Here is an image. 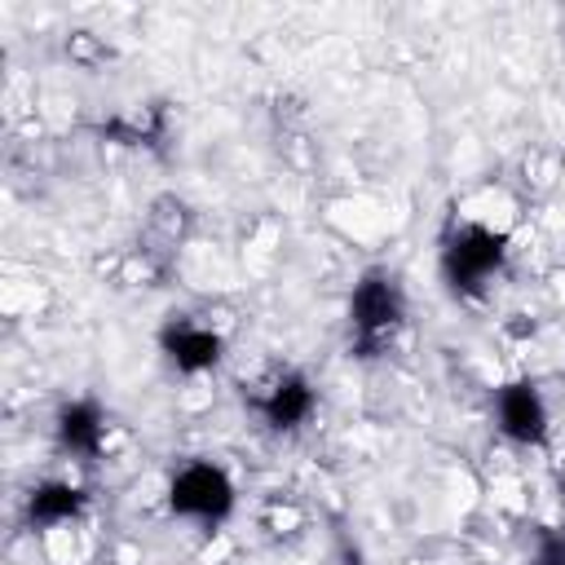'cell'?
Returning <instances> with one entry per match:
<instances>
[{
    "mask_svg": "<svg viewBox=\"0 0 565 565\" xmlns=\"http://www.w3.org/2000/svg\"><path fill=\"white\" fill-rule=\"evenodd\" d=\"M406 318V291L388 269H366L349 296V344L358 358H375L388 349L393 331Z\"/></svg>",
    "mask_w": 565,
    "mask_h": 565,
    "instance_id": "6da1fadb",
    "label": "cell"
},
{
    "mask_svg": "<svg viewBox=\"0 0 565 565\" xmlns=\"http://www.w3.org/2000/svg\"><path fill=\"white\" fill-rule=\"evenodd\" d=\"M508 238L494 234L490 225H455L441 243V278L450 282L455 296H477L503 265Z\"/></svg>",
    "mask_w": 565,
    "mask_h": 565,
    "instance_id": "7a4b0ae2",
    "label": "cell"
},
{
    "mask_svg": "<svg viewBox=\"0 0 565 565\" xmlns=\"http://www.w3.org/2000/svg\"><path fill=\"white\" fill-rule=\"evenodd\" d=\"M168 508L199 525H221L234 512V481L225 477V468L194 459V463L177 468V477L168 486Z\"/></svg>",
    "mask_w": 565,
    "mask_h": 565,
    "instance_id": "3957f363",
    "label": "cell"
},
{
    "mask_svg": "<svg viewBox=\"0 0 565 565\" xmlns=\"http://www.w3.org/2000/svg\"><path fill=\"white\" fill-rule=\"evenodd\" d=\"M494 424L516 446H539L547 437V406L530 380H512L494 393Z\"/></svg>",
    "mask_w": 565,
    "mask_h": 565,
    "instance_id": "277c9868",
    "label": "cell"
},
{
    "mask_svg": "<svg viewBox=\"0 0 565 565\" xmlns=\"http://www.w3.org/2000/svg\"><path fill=\"white\" fill-rule=\"evenodd\" d=\"M159 344L168 353V362L185 375H199V371H212L221 362V335L212 327H199L190 318H172L163 331H159Z\"/></svg>",
    "mask_w": 565,
    "mask_h": 565,
    "instance_id": "5b68a950",
    "label": "cell"
},
{
    "mask_svg": "<svg viewBox=\"0 0 565 565\" xmlns=\"http://www.w3.org/2000/svg\"><path fill=\"white\" fill-rule=\"evenodd\" d=\"M313 406H318L313 384H309L300 371L278 375V380L256 397V411H260V419H265L274 433H291V428H300V424L313 415Z\"/></svg>",
    "mask_w": 565,
    "mask_h": 565,
    "instance_id": "8992f818",
    "label": "cell"
},
{
    "mask_svg": "<svg viewBox=\"0 0 565 565\" xmlns=\"http://www.w3.org/2000/svg\"><path fill=\"white\" fill-rule=\"evenodd\" d=\"M102 437H106V415L97 402H66L57 411V441L62 450L79 455V459H97L102 455Z\"/></svg>",
    "mask_w": 565,
    "mask_h": 565,
    "instance_id": "52a82bcc",
    "label": "cell"
},
{
    "mask_svg": "<svg viewBox=\"0 0 565 565\" xmlns=\"http://www.w3.org/2000/svg\"><path fill=\"white\" fill-rule=\"evenodd\" d=\"M84 512V490L71 486V481H44L31 490L26 499V525L31 530H53V525H66Z\"/></svg>",
    "mask_w": 565,
    "mask_h": 565,
    "instance_id": "ba28073f",
    "label": "cell"
},
{
    "mask_svg": "<svg viewBox=\"0 0 565 565\" xmlns=\"http://www.w3.org/2000/svg\"><path fill=\"white\" fill-rule=\"evenodd\" d=\"M530 565H565V534L561 530H539Z\"/></svg>",
    "mask_w": 565,
    "mask_h": 565,
    "instance_id": "9c48e42d",
    "label": "cell"
}]
</instances>
